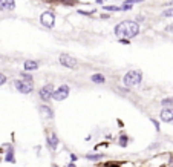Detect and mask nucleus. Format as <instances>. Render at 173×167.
Returning a JSON list of instances; mask_svg holds the SVG:
<instances>
[{"instance_id": "f257e3e1", "label": "nucleus", "mask_w": 173, "mask_h": 167, "mask_svg": "<svg viewBox=\"0 0 173 167\" xmlns=\"http://www.w3.org/2000/svg\"><path fill=\"white\" fill-rule=\"evenodd\" d=\"M139 34V25L136 22L132 20H124L121 23H118L115 26V35L120 40H126V39H133Z\"/></svg>"}, {"instance_id": "f03ea898", "label": "nucleus", "mask_w": 173, "mask_h": 167, "mask_svg": "<svg viewBox=\"0 0 173 167\" xmlns=\"http://www.w3.org/2000/svg\"><path fill=\"white\" fill-rule=\"evenodd\" d=\"M123 81H124L126 86H138L142 81V72L141 71H129L124 75Z\"/></svg>"}, {"instance_id": "7ed1b4c3", "label": "nucleus", "mask_w": 173, "mask_h": 167, "mask_svg": "<svg viewBox=\"0 0 173 167\" xmlns=\"http://www.w3.org/2000/svg\"><path fill=\"white\" fill-rule=\"evenodd\" d=\"M58 60H60V65L68 69H77V66H78V61L74 57H71L69 54H61Z\"/></svg>"}, {"instance_id": "20e7f679", "label": "nucleus", "mask_w": 173, "mask_h": 167, "mask_svg": "<svg viewBox=\"0 0 173 167\" xmlns=\"http://www.w3.org/2000/svg\"><path fill=\"white\" fill-rule=\"evenodd\" d=\"M14 86L17 87V90L19 92H22V94H31L32 92V89H34V84L32 81H26V80H15L14 81Z\"/></svg>"}, {"instance_id": "39448f33", "label": "nucleus", "mask_w": 173, "mask_h": 167, "mask_svg": "<svg viewBox=\"0 0 173 167\" xmlns=\"http://www.w3.org/2000/svg\"><path fill=\"white\" fill-rule=\"evenodd\" d=\"M40 23L46 26V28H54L55 25V15L52 11H44L43 14L40 15Z\"/></svg>"}, {"instance_id": "423d86ee", "label": "nucleus", "mask_w": 173, "mask_h": 167, "mask_svg": "<svg viewBox=\"0 0 173 167\" xmlns=\"http://www.w3.org/2000/svg\"><path fill=\"white\" fill-rule=\"evenodd\" d=\"M68 95H69V86L68 84H63L58 89H54V92H52V98L57 100V101H63L64 98H68Z\"/></svg>"}, {"instance_id": "0eeeda50", "label": "nucleus", "mask_w": 173, "mask_h": 167, "mask_svg": "<svg viewBox=\"0 0 173 167\" xmlns=\"http://www.w3.org/2000/svg\"><path fill=\"white\" fill-rule=\"evenodd\" d=\"M52 92H54V86H52V84H46V86H43V87L40 89V98H42L43 101L51 100Z\"/></svg>"}, {"instance_id": "6e6552de", "label": "nucleus", "mask_w": 173, "mask_h": 167, "mask_svg": "<svg viewBox=\"0 0 173 167\" xmlns=\"http://www.w3.org/2000/svg\"><path fill=\"white\" fill-rule=\"evenodd\" d=\"M161 120L166 121V123H172L173 121V109H170V107H164L163 112H161Z\"/></svg>"}, {"instance_id": "1a4fd4ad", "label": "nucleus", "mask_w": 173, "mask_h": 167, "mask_svg": "<svg viewBox=\"0 0 173 167\" xmlns=\"http://www.w3.org/2000/svg\"><path fill=\"white\" fill-rule=\"evenodd\" d=\"M25 69L26 71H35V69H39V61H35V60H26L25 61Z\"/></svg>"}, {"instance_id": "9d476101", "label": "nucleus", "mask_w": 173, "mask_h": 167, "mask_svg": "<svg viewBox=\"0 0 173 167\" xmlns=\"http://www.w3.org/2000/svg\"><path fill=\"white\" fill-rule=\"evenodd\" d=\"M47 144H49V147H51L52 150H55V149H57L58 138H57V135H55V133H51V135H49V138H47Z\"/></svg>"}, {"instance_id": "9b49d317", "label": "nucleus", "mask_w": 173, "mask_h": 167, "mask_svg": "<svg viewBox=\"0 0 173 167\" xmlns=\"http://www.w3.org/2000/svg\"><path fill=\"white\" fill-rule=\"evenodd\" d=\"M90 80H92L93 83H100V84H103L104 81H106V77H104L103 74H93V75L90 77Z\"/></svg>"}, {"instance_id": "f8f14e48", "label": "nucleus", "mask_w": 173, "mask_h": 167, "mask_svg": "<svg viewBox=\"0 0 173 167\" xmlns=\"http://www.w3.org/2000/svg\"><path fill=\"white\" fill-rule=\"evenodd\" d=\"M14 150H9L6 155H5V160L6 161H9V163H15V158H14V153H12Z\"/></svg>"}, {"instance_id": "ddd939ff", "label": "nucleus", "mask_w": 173, "mask_h": 167, "mask_svg": "<svg viewBox=\"0 0 173 167\" xmlns=\"http://www.w3.org/2000/svg\"><path fill=\"white\" fill-rule=\"evenodd\" d=\"M14 6H15L14 0H5V9H9V11H12V9H14Z\"/></svg>"}, {"instance_id": "4468645a", "label": "nucleus", "mask_w": 173, "mask_h": 167, "mask_svg": "<svg viewBox=\"0 0 173 167\" xmlns=\"http://www.w3.org/2000/svg\"><path fill=\"white\" fill-rule=\"evenodd\" d=\"M161 104H163L164 107H169V106H173V100H172V98H164V100L161 101Z\"/></svg>"}, {"instance_id": "2eb2a0df", "label": "nucleus", "mask_w": 173, "mask_h": 167, "mask_svg": "<svg viewBox=\"0 0 173 167\" xmlns=\"http://www.w3.org/2000/svg\"><path fill=\"white\" fill-rule=\"evenodd\" d=\"M127 143H129L127 136H126V135H121V136H120V146L124 147V146H127Z\"/></svg>"}, {"instance_id": "dca6fc26", "label": "nucleus", "mask_w": 173, "mask_h": 167, "mask_svg": "<svg viewBox=\"0 0 173 167\" xmlns=\"http://www.w3.org/2000/svg\"><path fill=\"white\" fill-rule=\"evenodd\" d=\"M101 157L103 155H86L87 160H92V161H98V160H101Z\"/></svg>"}, {"instance_id": "f3484780", "label": "nucleus", "mask_w": 173, "mask_h": 167, "mask_svg": "<svg viewBox=\"0 0 173 167\" xmlns=\"http://www.w3.org/2000/svg\"><path fill=\"white\" fill-rule=\"evenodd\" d=\"M163 15H164V17H173V8H170V9H166V11L163 12Z\"/></svg>"}, {"instance_id": "a211bd4d", "label": "nucleus", "mask_w": 173, "mask_h": 167, "mask_svg": "<svg viewBox=\"0 0 173 167\" xmlns=\"http://www.w3.org/2000/svg\"><path fill=\"white\" fill-rule=\"evenodd\" d=\"M40 111L47 112V115H51V117H52V109H49V107H46V106H42V107H40Z\"/></svg>"}, {"instance_id": "6ab92c4d", "label": "nucleus", "mask_w": 173, "mask_h": 167, "mask_svg": "<svg viewBox=\"0 0 173 167\" xmlns=\"http://www.w3.org/2000/svg\"><path fill=\"white\" fill-rule=\"evenodd\" d=\"M22 77H23V80H26V81H32V75H29V74H22Z\"/></svg>"}, {"instance_id": "aec40b11", "label": "nucleus", "mask_w": 173, "mask_h": 167, "mask_svg": "<svg viewBox=\"0 0 173 167\" xmlns=\"http://www.w3.org/2000/svg\"><path fill=\"white\" fill-rule=\"evenodd\" d=\"M106 11H120V6H106Z\"/></svg>"}, {"instance_id": "412c9836", "label": "nucleus", "mask_w": 173, "mask_h": 167, "mask_svg": "<svg viewBox=\"0 0 173 167\" xmlns=\"http://www.w3.org/2000/svg\"><path fill=\"white\" fill-rule=\"evenodd\" d=\"M5 83H6V77L0 72V86H2V84H5Z\"/></svg>"}, {"instance_id": "4be33fe9", "label": "nucleus", "mask_w": 173, "mask_h": 167, "mask_svg": "<svg viewBox=\"0 0 173 167\" xmlns=\"http://www.w3.org/2000/svg\"><path fill=\"white\" fill-rule=\"evenodd\" d=\"M139 2H144V0H126V3H129L133 6V3H139Z\"/></svg>"}, {"instance_id": "5701e85b", "label": "nucleus", "mask_w": 173, "mask_h": 167, "mask_svg": "<svg viewBox=\"0 0 173 167\" xmlns=\"http://www.w3.org/2000/svg\"><path fill=\"white\" fill-rule=\"evenodd\" d=\"M5 9V0H0V11Z\"/></svg>"}, {"instance_id": "b1692460", "label": "nucleus", "mask_w": 173, "mask_h": 167, "mask_svg": "<svg viewBox=\"0 0 173 167\" xmlns=\"http://www.w3.org/2000/svg\"><path fill=\"white\" fill-rule=\"evenodd\" d=\"M71 160H72V161H77V155L72 153V155H71Z\"/></svg>"}, {"instance_id": "393cba45", "label": "nucleus", "mask_w": 173, "mask_h": 167, "mask_svg": "<svg viewBox=\"0 0 173 167\" xmlns=\"http://www.w3.org/2000/svg\"><path fill=\"white\" fill-rule=\"evenodd\" d=\"M68 167H75V164H74V163H71V164H69Z\"/></svg>"}]
</instances>
